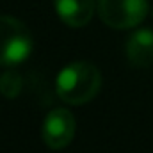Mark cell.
<instances>
[{
    "label": "cell",
    "mask_w": 153,
    "mask_h": 153,
    "mask_svg": "<svg viewBox=\"0 0 153 153\" xmlns=\"http://www.w3.org/2000/svg\"><path fill=\"white\" fill-rule=\"evenodd\" d=\"M102 87L98 68L87 61H76L62 68L57 75V96L70 105H84L91 102Z\"/></svg>",
    "instance_id": "6da1fadb"
},
{
    "label": "cell",
    "mask_w": 153,
    "mask_h": 153,
    "mask_svg": "<svg viewBox=\"0 0 153 153\" xmlns=\"http://www.w3.org/2000/svg\"><path fill=\"white\" fill-rule=\"evenodd\" d=\"M32 52V36L27 25L13 16H0V66H18Z\"/></svg>",
    "instance_id": "7a4b0ae2"
},
{
    "label": "cell",
    "mask_w": 153,
    "mask_h": 153,
    "mask_svg": "<svg viewBox=\"0 0 153 153\" xmlns=\"http://www.w3.org/2000/svg\"><path fill=\"white\" fill-rule=\"evenodd\" d=\"M100 20L112 29H132L148 13V0H98Z\"/></svg>",
    "instance_id": "3957f363"
},
{
    "label": "cell",
    "mask_w": 153,
    "mask_h": 153,
    "mask_svg": "<svg viewBox=\"0 0 153 153\" xmlns=\"http://www.w3.org/2000/svg\"><path fill=\"white\" fill-rule=\"evenodd\" d=\"M75 128V117L68 109H53L45 117L43 141L52 150H62L71 143Z\"/></svg>",
    "instance_id": "277c9868"
},
{
    "label": "cell",
    "mask_w": 153,
    "mask_h": 153,
    "mask_svg": "<svg viewBox=\"0 0 153 153\" xmlns=\"http://www.w3.org/2000/svg\"><path fill=\"white\" fill-rule=\"evenodd\" d=\"M126 57L134 68H150L153 64V30L134 32L126 41Z\"/></svg>",
    "instance_id": "5b68a950"
},
{
    "label": "cell",
    "mask_w": 153,
    "mask_h": 153,
    "mask_svg": "<svg viewBox=\"0 0 153 153\" xmlns=\"http://www.w3.org/2000/svg\"><path fill=\"white\" fill-rule=\"evenodd\" d=\"M59 18L70 27H84L94 13V0H53Z\"/></svg>",
    "instance_id": "8992f818"
},
{
    "label": "cell",
    "mask_w": 153,
    "mask_h": 153,
    "mask_svg": "<svg viewBox=\"0 0 153 153\" xmlns=\"http://www.w3.org/2000/svg\"><path fill=\"white\" fill-rule=\"evenodd\" d=\"M0 91L7 98L18 96L20 91H22V78H20V75L16 71H13V70L11 71H5L2 75V78H0Z\"/></svg>",
    "instance_id": "52a82bcc"
}]
</instances>
